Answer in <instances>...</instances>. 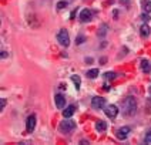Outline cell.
I'll use <instances>...</instances> for the list:
<instances>
[{
  "label": "cell",
  "instance_id": "obj_21",
  "mask_svg": "<svg viewBox=\"0 0 151 145\" xmlns=\"http://www.w3.org/2000/svg\"><path fill=\"white\" fill-rule=\"evenodd\" d=\"M144 141H145V144H151V131H148V132L145 134V138H144Z\"/></svg>",
  "mask_w": 151,
  "mask_h": 145
},
{
  "label": "cell",
  "instance_id": "obj_22",
  "mask_svg": "<svg viewBox=\"0 0 151 145\" xmlns=\"http://www.w3.org/2000/svg\"><path fill=\"white\" fill-rule=\"evenodd\" d=\"M141 19H143L144 21H148V20H150V16H148V14H143V16H141Z\"/></svg>",
  "mask_w": 151,
  "mask_h": 145
},
{
  "label": "cell",
  "instance_id": "obj_23",
  "mask_svg": "<svg viewBox=\"0 0 151 145\" xmlns=\"http://www.w3.org/2000/svg\"><path fill=\"white\" fill-rule=\"evenodd\" d=\"M6 107V98H1V110H4Z\"/></svg>",
  "mask_w": 151,
  "mask_h": 145
},
{
  "label": "cell",
  "instance_id": "obj_2",
  "mask_svg": "<svg viewBox=\"0 0 151 145\" xmlns=\"http://www.w3.org/2000/svg\"><path fill=\"white\" fill-rule=\"evenodd\" d=\"M77 127V124L73 121V120H68L66 118L64 121H61V124H60V131L61 132H64V134H68V132H71V131H74Z\"/></svg>",
  "mask_w": 151,
  "mask_h": 145
},
{
  "label": "cell",
  "instance_id": "obj_6",
  "mask_svg": "<svg viewBox=\"0 0 151 145\" xmlns=\"http://www.w3.org/2000/svg\"><path fill=\"white\" fill-rule=\"evenodd\" d=\"M34 128H36V115L32 114V115L27 117V121H26V131H27V132H32Z\"/></svg>",
  "mask_w": 151,
  "mask_h": 145
},
{
  "label": "cell",
  "instance_id": "obj_5",
  "mask_svg": "<svg viewBox=\"0 0 151 145\" xmlns=\"http://www.w3.org/2000/svg\"><path fill=\"white\" fill-rule=\"evenodd\" d=\"M104 113H105V115H107L108 118H116V117H117V114H118L117 105H114V104L107 105V107H105V110H104Z\"/></svg>",
  "mask_w": 151,
  "mask_h": 145
},
{
  "label": "cell",
  "instance_id": "obj_10",
  "mask_svg": "<svg viewBox=\"0 0 151 145\" xmlns=\"http://www.w3.org/2000/svg\"><path fill=\"white\" fill-rule=\"evenodd\" d=\"M74 113H76V105H74V104H71V105H68L67 108L63 111V117H64V118H70V117H71Z\"/></svg>",
  "mask_w": 151,
  "mask_h": 145
},
{
  "label": "cell",
  "instance_id": "obj_19",
  "mask_svg": "<svg viewBox=\"0 0 151 145\" xmlns=\"http://www.w3.org/2000/svg\"><path fill=\"white\" fill-rule=\"evenodd\" d=\"M84 41H85V37L84 36H77L76 37V44H83Z\"/></svg>",
  "mask_w": 151,
  "mask_h": 145
},
{
  "label": "cell",
  "instance_id": "obj_8",
  "mask_svg": "<svg viewBox=\"0 0 151 145\" xmlns=\"http://www.w3.org/2000/svg\"><path fill=\"white\" fill-rule=\"evenodd\" d=\"M131 131L130 127H123V128H118L117 129V137L120 140H125L128 137V132Z\"/></svg>",
  "mask_w": 151,
  "mask_h": 145
},
{
  "label": "cell",
  "instance_id": "obj_11",
  "mask_svg": "<svg viewBox=\"0 0 151 145\" xmlns=\"http://www.w3.org/2000/svg\"><path fill=\"white\" fill-rule=\"evenodd\" d=\"M141 70L144 71V73H150L151 70V65H150V61L148 60H141Z\"/></svg>",
  "mask_w": 151,
  "mask_h": 145
},
{
  "label": "cell",
  "instance_id": "obj_4",
  "mask_svg": "<svg viewBox=\"0 0 151 145\" xmlns=\"http://www.w3.org/2000/svg\"><path fill=\"white\" fill-rule=\"evenodd\" d=\"M91 105H93V108H96V110H101V108L105 105V98H103V97H93Z\"/></svg>",
  "mask_w": 151,
  "mask_h": 145
},
{
  "label": "cell",
  "instance_id": "obj_18",
  "mask_svg": "<svg viewBox=\"0 0 151 145\" xmlns=\"http://www.w3.org/2000/svg\"><path fill=\"white\" fill-rule=\"evenodd\" d=\"M143 6H144L145 13H150L151 12V1L150 0H144V1H143Z\"/></svg>",
  "mask_w": 151,
  "mask_h": 145
},
{
  "label": "cell",
  "instance_id": "obj_3",
  "mask_svg": "<svg viewBox=\"0 0 151 145\" xmlns=\"http://www.w3.org/2000/svg\"><path fill=\"white\" fill-rule=\"evenodd\" d=\"M57 41L61 44V46H64V47H67L68 44H70V37H68V33L64 30V29H61L59 34H57Z\"/></svg>",
  "mask_w": 151,
  "mask_h": 145
},
{
  "label": "cell",
  "instance_id": "obj_16",
  "mask_svg": "<svg viewBox=\"0 0 151 145\" xmlns=\"http://www.w3.org/2000/svg\"><path fill=\"white\" fill-rule=\"evenodd\" d=\"M99 76V70L97 68H93V70H88L87 71V77L88 78H96Z\"/></svg>",
  "mask_w": 151,
  "mask_h": 145
},
{
  "label": "cell",
  "instance_id": "obj_20",
  "mask_svg": "<svg viewBox=\"0 0 151 145\" xmlns=\"http://www.w3.org/2000/svg\"><path fill=\"white\" fill-rule=\"evenodd\" d=\"M64 7H67V1H59V3H57V9H59V10H61V9H64Z\"/></svg>",
  "mask_w": 151,
  "mask_h": 145
},
{
  "label": "cell",
  "instance_id": "obj_25",
  "mask_svg": "<svg viewBox=\"0 0 151 145\" xmlns=\"http://www.w3.org/2000/svg\"><path fill=\"white\" fill-rule=\"evenodd\" d=\"M105 61H107V58H105V57H103V58H101V60H100V63H101V64H104Z\"/></svg>",
  "mask_w": 151,
  "mask_h": 145
},
{
  "label": "cell",
  "instance_id": "obj_17",
  "mask_svg": "<svg viewBox=\"0 0 151 145\" xmlns=\"http://www.w3.org/2000/svg\"><path fill=\"white\" fill-rule=\"evenodd\" d=\"M104 77H105V80H116V78H117V74L113 73V71H107V73L104 74Z\"/></svg>",
  "mask_w": 151,
  "mask_h": 145
},
{
  "label": "cell",
  "instance_id": "obj_15",
  "mask_svg": "<svg viewBox=\"0 0 151 145\" xmlns=\"http://www.w3.org/2000/svg\"><path fill=\"white\" fill-rule=\"evenodd\" d=\"M71 81L74 82V85H76V90H79L80 88V85H81V78L79 77V76H71Z\"/></svg>",
  "mask_w": 151,
  "mask_h": 145
},
{
  "label": "cell",
  "instance_id": "obj_9",
  "mask_svg": "<svg viewBox=\"0 0 151 145\" xmlns=\"http://www.w3.org/2000/svg\"><path fill=\"white\" fill-rule=\"evenodd\" d=\"M54 101H56V105H57V108H59V110L64 108V105H66V98H64V96L57 94V96L54 97Z\"/></svg>",
  "mask_w": 151,
  "mask_h": 145
},
{
  "label": "cell",
  "instance_id": "obj_14",
  "mask_svg": "<svg viewBox=\"0 0 151 145\" xmlns=\"http://www.w3.org/2000/svg\"><path fill=\"white\" fill-rule=\"evenodd\" d=\"M140 33H141L143 37H148V36H150V27H148L147 24H143L141 29H140Z\"/></svg>",
  "mask_w": 151,
  "mask_h": 145
},
{
  "label": "cell",
  "instance_id": "obj_24",
  "mask_svg": "<svg viewBox=\"0 0 151 145\" xmlns=\"http://www.w3.org/2000/svg\"><path fill=\"white\" fill-rule=\"evenodd\" d=\"M6 57H7V51L3 50V51H1V58H6Z\"/></svg>",
  "mask_w": 151,
  "mask_h": 145
},
{
  "label": "cell",
  "instance_id": "obj_12",
  "mask_svg": "<svg viewBox=\"0 0 151 145\" xmlns=\"http://www.w3.org/2000/svg\"><path fill=\"white\" fill-rule=\"evenodd\" d=\"M96 129H97V131H99V132H104V131H105V129H107V124H105V122H104V121H97V122H96Z\"/></svg>",
  "mask_w": 151,
  "mask_h": 145
},
{
  "label": "cell",
  "instance_id": "obj_1",
  "mask_svg": "<svg viewBox=\"0 0 151 145\" xmlns=\"http://www.w3.org/2000/svg\"><path fill=\"white\" fill-rule=\"evenodd\" d=\"M137 111V101L134 97H127L123 101V113L125 115H134Z\"/></svg>",
  "mask_w": 151,
  "mask_h": 145
},
{
  "label": "cell",
  "instance_id": "obj_13",
  "mask_svg": "<svg viewBox=\"0 0 151 145\" xmlns=\"http://www.w3.org/2000/svg\"><path fill=\"white\" fill-rule=\"evenodd\" d=\"M107 33H108V26L104 23V24H101L100 27H99V36H100V37H104Z\"/></svg>",
  "mask_w": 151,
  "mask_h": 145
},
{
  "label": "cell",
  "instance_id": "obj_26",
  "mask_svg": "<svg viewBox=\"0 0 151 145\" xmlns=\"http://www.w3.org/2000/svg\"><path fill=\"white\" fill-rule=\"evenodd\" d=\"M120 1H121V3H125V4H128V3H130V0H120Z\"/></svg>",
  "mask_w": 151,
  "mask_h": 145
},
{
  "label": "cell",
  "instance_id": "obj_7",
  "mask_svg": "<svg viewBox=\"0 0 151 145\" xmlns=\"http://www.w3.org/2000/svg\"><path fill=\"white\" fill-rule=\"evenodd\" d=\"M91 17H93L91 10H88V9H83L81 13H80V21H83V23H88V21L91 20Z\"/></svg>",
  "mask_w": 151,
  "mask_h": 145
}]
</instances>
